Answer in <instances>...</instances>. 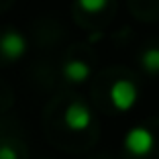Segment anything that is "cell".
Here are the masks:
<instances>
[{
    "mask_svg": "<svg viewBox=\"0 0 159 159\" xmlns=\"http://www.w3.org/2000/svg\"><path fill=\"white\" fill-rule=\"evenodd\" d=\"M108 98H110V104H112L116 110L120 112H126L131 110L133 106L139 100V90L133 84L131 80H116L110 90H108Z\"/></svg>",
    "mask_w": 159,
    "mask_h": 159,
    "instance_id": "2",
    "label": "cell"
},
{
    "mask_svg": "<svg viewBox=\"0 0 159 159\" xmlns=\"http://www.w3.org/2000/svg\"><path fill=\"white\" fill-rule=\"evenodd\" d=\"M0 51L6 59H20L27 53V39L19 31H6L0 37Z\"/></svg>",
    "mask_w": 159,
    "mask_h": 159,
    "instance_id": "4",
    "label": "cell"
},
{
    "mask_svg": "<svg viewBox=\"0 0 159 159\" xmlns=\"http://www.w3.org/2000/svg\"><path fill=\"white\" fill-rule=\"evenodd\" d=\"M63 122L70 131H75V133L86 131L92 122V112L84 102H71L67 104L66 112H63Z\"/></svg>",
    "mask_w": 159,
    "mask_h": 159,
    "instance_id": "3",
    "label": "cell"
},
{
    "mask_svg": "<svg viewBox=\"0 0 159 159\" xmlns=\"http://www.w3.org/2000/svg\"><path fill=\"white\" fill-rule=\"evenodd\" d=\"M106 2L108 0H78V6L86 12H100V10H104Z\"/></svg>",
    "mask_w": 159,
    "mask_h": 159,
    "instance_id": "7",
    "label": "cell"
},
{
    "mask_svg": "<svg viewBox=\"0 0 159 159\" xmlns=\"http://www.w3.org/2000/svg\"><path fill=\"white\" fill-rule=\"evenodd\" d=\"M63 78L67 82H74V84H80V82H86L90 78V66L82 59H70L63 63Z\"/></svg>",
    "mask_w": 159,
    "mask_h": 159,
    "instance_id": "5",
    "label": "cell"
},
{
    "mask_svg": "<svg viewBox=\"0 0 159 159\" xmlns=\"http://www.w3.org/2000/svg\"><path fill=\"white\" fill-rule=\"evenodd\" d=\"M141 63L149 74H159V47L145 49L141 55Z\"/></svg>",
    "mask_w": 159,
    "mask_h": 159,
    "instance_id": "6",
    "label": "cell"
},
{
    "mask_svg": "<svg viewBox=\"0 0 159 159\" xmlns=\"http://www.w3.org/2000/svg\"><path fill=\"white\" fill-rule=\"evenodd\" d=\"M125 149L135 157H145L155 147V135L147 126H133L125 135Z\"/></svg>",
    "mask_w": 159,
    "mask_h": 159,
    "instance_id": "1",
    "label": "cell"
},
{
    "mask_svg": "<svg viewBox=\"0 0 159 159\" xmlns=\"http://www.w3.org/2000/svg\"><path fill=\"white\" fill-rule=\"evenodd\" d=\"M0 159H19V153L12 145H0Z\"/></svg>",
    "mask_w": 159,
    "mask_h": 159,
    "instance_id": "8",
    "label": "cell"
}]
</instances>
